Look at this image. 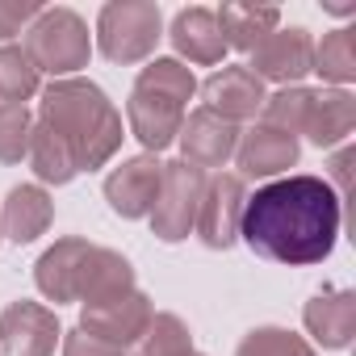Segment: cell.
Listing matches in <instances>:
<instances>
[{"mask_svg":"<svg viewBox=\"0 0 356 356\" xmlns=\"http://www.w3.org/2000/svg\"><path fill=\"white\" fill-rule=\"evenodd\" d=\"M339 222H343V202L335 197V189L323 176L298 172L260 185L243 202L239 239L264 260L306 268L323 264L335 252Z\"/></svg>","mask_w":356,"mask_h":356,"instance_id":"6da1fadb","label":"cell"},{"mask_svg":"<svg viewBox=\"0 0 356 356\" xmlns=\"http://www.w3.org/2000/svg\"><path fill=\"white\" fill-rule=\"evenodd\" d=\"M38 122H47L67 143L80 172L105 168L118 155L122 138H126L122 134V113L113 109L105 88L84 80V76L51 80L42 88V101H38Z\"/></svg>","mask_w":356,"mask_h":356,"instance_id":"7a4b0ae2","label":"cell"},{"mask_svg":"<svg viewBox=\"0 0 356 356\" xmlns=\"http://www.w3.org/2000/svg\"><path fill=\"white\" fill-rule=\"evenodd\" d=\"M22 51H26V59L34 63L38 76L47 72L55 80H67L80 67H88V59H92V34H88V22L76 9L59 5V9H42L30 22Z\"/></svg>","mask_w":356,"mask_h":356,"instance_id":"3957f363","label":"cell"},{"mask_svg":"<svg viewBox=\"0 0 356 356\" xmlns=\"http://www.w3.org/2000/svg\"><path fill=\"white\" fill-rule=\"evenodd\" d=\"M163 38V13L155 0H109L97 13V51L109 63H143Z\"/></svg>","mask_w":356,"mask_h":356,"instance_id":"277c9868","label":"cell"},{"mask_svg":"<svg viewBox=\"0 0 356 356\" xmlns=\"http://www.w3.org/2000/svg\"><path fill=\"white\" fill-rule=\"evenodd\" d=\"M206 193V172L185 163V159H168L163 176H159V193L151 206V235L163 243H181L189 239L193 222H197V206Z\"/></svg>","mask_w":356,"mask_h":356,"instance_id":"5b68a950","label":"cell"},{"mask_svg":"<svg viewBox=\"0 0 356 356\" xmlns=\"http://www.w3.org/2000/svg\"><path fill=\"white\" fill-rule=\"evenodd\" d=\"M151 318H155V306L138 285L80 306V331H88L92 339H101L109 348H122V352L138 343V335L151 327Z\"/></svg>","mask_w":356,"mask_h":356,"instance_id":"8992f818","label":"cell"},{"mask_svg":"<svg viewBox=\"0 0 356 356\" xmlns=\"http://www.w3.org/2000/svg\"><path fill=\"white\" fill-rule=\"evenodd\" d=\"M243 202H248V185L235 172H214L206 176V193L197 206V239L210 252H227L239 239V218H243Z\"/></svg>","mask_w":356,"mask_h":356,"instance_id":"52a82bcc","label":"cell"},{"mask_svg":"<svg viewBox=\"0 0 356 356\" xmlns=\"http://www.w3.org/2000/svg\"><path fill=\"white\" fill-rule=\"evenodd\" d=\"M63 323L42 302H9L0 310V356H55Z\"/></svg>","mask_w":356,"mask_h":356,"instance_id":"ba28073f","label":"cell"},{"mask_svg":"<svg viewBox=\"0 0 356 356\" xmlns=\"http://www.w3.org/2000/svg\"><path fill=\"white\" fill-rule=\"evenodd\" d=\"M248 72H252L256 80H273V84H281V88L302 84V80L314 72V38H310V30H302V26L273 30V34L252 51Z\"/></svg>","mask_w":356,"mask_h":356,"instance_id":"9c48e42d","label":"cell"},{"mask_svg":"<svg viewBox=\"0 0 356 356\" xmlns=\"http://www.w3.org/2000/svg\"><path fill=\"white\" fill-rule=\"evenodd\" d=\"M239 134L243 130L235 122H227V118H218L214 109L202 105V109L185 113V126H181V134H176V143H181V159L185 163L210 172V168H227V159L239 147Z\"/></svg>","mask_w":356,"mask_h":356,"instance_id":"30bf717a","label":"cell"},{"mask_svg":"<svg viewBox=\"0 0 356 356\" xmlns=\"http://www.w3.org/2000/svg\"><path fill=\"white\" fill-rule=\"evenodd\" d=\"M159 176H163V159L159 155H134L122 159L109 176H105V202L113 214L122 218H147L159 193Z\"/></svg>","mask_w":356,"mask_h":356,"instance_id":"8fae6325","label":"cell"},{"mask_svg":"<svg viewBox=\"0 0 356 356\" xmlns=\"http://www.w3.org/2000/svg\"><path fill=\"white\" fill-rule=\"evenodd\" d=\"M302 147L293 134L285 130H273V126H252L239 134V147H235V163L239 172L235 176H252V181H281V176L298 163Z\"/></svg>","mask_w":356,"mask_h":356,"instance_id":"7c38bea8","label":"cell"},{"mask_svg":"<svg viewBox=\"0 0 356 356\" xmlns=\"http://www.w3.org/2000/svg\"><path fill=\"white\" fill-rule=\"evenodd\" d=\"M202 97H206V109H214L218 118L239 126L248 118H260L268 92H264V80H256L248 72V63H235V67H218L202 84Z\"/></svg>","mask_w":356,"mask_h":356,"instance_id":"4fadbf2b","label":"cell"},{"mask_svg":"<svg viewBox=\"0 0 356 356\" xmlns=\"http://www.w3.org/2000/svg\"><path fill=\"white\" fill-rule=\"evenodd\" d=\"M88 239H76V235H67V239H55L42 256H38V264H34V285H38V293L47 298V302H80V273H84V256H88Z\"/></svg>","mask_w":356,"mask_h":356,"instance_id":"5bb4252c","label":"cell"},{"mask_svg":"<svg viewBox=\"0 0 356 356\" xmlns=\"http://www.w3.org/2000/svg\"><path fill=\"white\" fill-rule=\"evenodd\" d=\"M302 323L327 352H339L356 335V293L352 289H323L302 306Z\"/></svg>","mask_w":356,"mask_h":356,"instance_id":"9a60e30c","label":"cell"},{"mask_svg":"<svg viewBox=\"0 0 356 356\" xmlns=\"http://www.w3.org/2000/svg\"><path fill=\"white\" fill-rule=\"evenodd\" d=\"M126 122H130V134L143 143V155H159L163 147L176 143V134H181L185 109L163 101V97H151V92L134 88L130 101H126Z\"/></svg>","mask_w":356,"mask_h":356,"instance_id":"2e32d148","label":"cell"},{"mask_svg":"<svg viewBox=\"0 0 356 356\" xmlns=\"http://www.w3.org/2000/svg\"><path fill=\"white\" fill-rule=\"evenodd\" d=\"M168 38H172V51H176V55L189 59V63H197V67H214V63H222V55H227L218 17H214V9H202V5L176 13Z\"/></svg>","mask_w":356,"mask_h":356,"instance_id":"e0dca14e","label":"cell"},{"mask_svg":"<svg viewBox=\"0 0 356 356\" xmlns=\"http://www.w3.org/2000/svg\"><path fill=\"white\" fill-rule=\"evenodd\" d=\"M51 222H55V202L42 185H13L5 206H0V239L34 243L38 235H47Z\"/></svg>","mask_w":356,"mask_h":356,"instance_id":"ac0fdd59","label":"cell"},{"mask_svg":"<svg viewBox=\"0 0 356 356\" xmlns=\"http://www.w3.org/2000/svg\"><path fill=\"white\" fill-rule=\"evenodd\" d=\"M356 130V97L348 88H318L306 118V138L314 147H339Z\"/></svg>","mask_w":356,"mask_h":356,"instance_id":"d6986e66","label":"cell"},{"mask_svg":"<svg viewBox=\"0 0 356 356\" xmlns=\"http://www.w3.org/2000/svg\"><path fill=\"white\" fill-rule=\"evenodd\" d=\"M214 17L227 51H243V55H252L273 30H281V9L273 5H222Z\"/></svg>","mask_w":356,"mask_h":356,"instance_id":"ffe728a7","label":"cell"},{"mask_svg":"<svg viewBox=\"0 0 356 356\" xmlns=\"http://www.w3.org/2000/svg\"><path fill=\"white\" fill-rule=\"evenodd\" d=\"M122 289H134V264L122 252L92 243L84 256V273H80V306L109 298V293H122Z\"/></svg>","mask_w":356,"mask_h":356,"instance_id":"44dd1931","label":"cell"},{"mask_svg":"<svg viewBox=\"0 0 356 356\" xmlns=\"http://www.w3.org/2000/svg\"><path fill=\"white\" fill-rule=\"evenodd\" d=\"M26 159H30V168H34V176H38L42 185H67L72 176L80 172L76 159H72V151H67V143H63L47 122H38V118H34V126H30Z\"/></svg>","mask_w":356,"mask_h":356,"instance_id":"7402d4cb","label":"cell"},{"mask_svg":"<svg viewBox=\"0 0 356 356\" xmlns=\"http://www.w3.org/2000/svg\"><path fill=\"white\" fill-rule=\"evenodd\" d=\"M134 88L138 92H151V97H163V101H172V105L185 109L193 101V92H197V80H193V72L181 59H151L138 72Z\"/></svg>","mask_w":356,"mask_h":356,"instance_id":"603a6c76","label":"cell"},{"mask_svg":"<svg viewBox=\"0 0 356 356\" xmlns=\"http://www.w3.org/2000/svg\"><path fill=\"white\" fill-rule=\"evenodd\" d=\"M130 356H193V331L181 314H155L151 327L138 335Z\"/></svg>","mask_w":356,"mask_h":356,"instance_id":"cb8c5ba5","label":"cell"},{"mask_svg":"<svg viewBox=\"0 0 356 356\" xmlns=\"http://www.w3.org/2000/svg\"><path fill=\"white\" fill-rule=\"evenodd\" d=\"M314 72L327 84H335V88L352 84L356 80V30H331V34H323V42L314 47Z\"/></svg>","mask_w":356,"mask_h":356,"instance_id":"d4e9b609","label":"cell"},{"mask_svg":"<svg viewBox=\"0 0 356 356\" xmlns=\"http://www.w3.org/2000/svg\"><path fill=\"white\" fill-rule=\"evenodd\" d=\"M42 92V80L22 47H0V105H26Z\"/></svg>","mask_w":356,"mask_h":356,"instance_id":"484cf974","label":"cell"},{"mask_svg":"<svg viewBox=\"0 0 356 356\" xmlns=\"http://www.w3.org/2000/svg\"><path fill=\"white\" fill-rule=\"evenodd\" d=\"M310 101H314V88H281L273 97H264V109H260V126H273V130H285V134H302L306 130V118H310Z\"/></svg>","mask_w":356,"mask_h":356,"instance_id":"4316f807","label":"cell"},{"mask_svg":"<svg viewBox=\"0 0 356 356\" xmlns=\"http://www.w3.org/2000/svg\"><path fill=\"white\" fill-rule=\"evenodd\" d=\"M235 356H318V352L310 339H302L289 327H252L239 339Z\"/></svg>","mask_w":356,"mask_h":356,"instance_id":"83f0119b","label":"cell"},{"mask_svg":"<svg viewBox=\"0 0 356 356\" xmlns=\"http://www.w3.org/2000/svg\"><path fill=\"white\" fill-rule=\"evenodd\" d=\"M34 113L26 105H0V163H22L30 147Z\"/></svg>","mask_w":356,"mask_h":356,"instance_id":"f1b7e54d","label":"cell"},{"mask_svg":"<svg viewBox=\"0 0 356 356\" xmlns=\"http://www.w3.org/2000/svg\"><path fill=\"white\" fill-rule=\"evenodd\" d=\"M42 13L38 0H0V47H9L13 34L30 30V22Z\"/></svg>","mask_w":356,"mask_h":356,"instance_id":"f546056e","label":"cell"},{"mask_svg":"<svg viewBox=\"0 0 356 356\" xmlns=\"http://www.w3.org/2000/svg\"><path fill=\"white\" fill-rule=\"evenodd\" d=\"M63 356H126L122 348H109V343H101V339H92L88 331H80V327H72V331H63Z\"/></svg>","mask_w":356,"mask_h":356,"instance_id":"4dcf8cb0","label":"cell"},{"mask_svg":"<svg viewBox=\"0 0 356 356\" xmlns=\"http://www.w3.org/2000/svg\"><path fill=\"white\" fill-rule=\"evenodd\" d=\"M352 159H356V151H352V147H339V151H335V159H331V176H335V185H331V189H335V197H339V202H343V193H348V172H352Z\"/></svg>","mask_w":356,"mask_h":356,"instance_id":"1f68e13d","label":"cell"},{"mask_svg":"<svg viewBox=\"0 0 356 356\" xmlns=\"http://www.w3.org/2000/svg\"><path fill=\"white\" fill-rule=\"evenodd\" d=\"M193 356H202V352H193Z\"/></svg>","mask_w":356,"mask_h":356,"instance_id":"d6a6232c","label":"cell"}]
</instances>
